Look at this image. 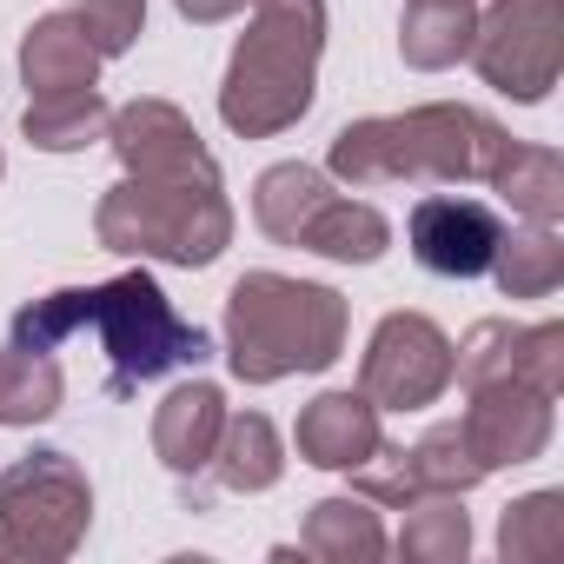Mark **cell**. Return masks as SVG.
<instances>
[{"instance_id": "1", "label": "cell", "mask_w": 564, "mask_h": 564, "mask_svg": "<svg viewBox=\"0 0 564 564\" xmlns=\"http://www.w3.org/2000/svg\"><path fill=\"white\" fill-rule=\"evenodd\" d=\"M100 333L107 359H113V392H133L173 366H199L206 359V333L186 326L166 293L153 286L147 272H127L113 286H94V293H54V300H34L14 313V346L28 352H54L61 339L74 333Z\"/></svg>"}, {"instance_id": "2", "label": "cell", "mask_w": 564, "mask_h": 564, "mask_svg": "<svg viewBox=\"0 0 564 564\" xmlns=\"http://www.w3.org/2000/svg\"><path fill=\"white\" fill-rule=\"evenodd\" d=\"M339 339H346V300L333 286H306V279H279V272H246L232 286V300H226V359L252 386L333 366Z\"/></svg>"}, {"instance_id": "3", "label": "cell", "mask_w": 564, "mask_h": 564, "mask_svg": "<svg viewBox=\"0 0 564 564\" xmlns=\"http://www.w3.org/2000/svg\"><path fill=\"white\" fill-rule=\"evenodd\" d=\"M505 133L471 107H419L405 120H359L333 140V173L352 186L392 180H491Z\"/></svg>"}, {"instance_id": "4", "label": "cell", "mask_w": 564, "mask_h": 564, "mask_svg": "<svg viewBox=\"0 0 564 564\" xmlns=\"http://www.w3.org/2000/svg\"><path fill=\"white\" fill-rule=\"evenodd\" d=\"M319 34H326L319 0H259V21L239 41L219 94V113L232 133H279L313 107Z\"/></svg>"}, {"instance_id": "5", "label": "cell", "mask_w": 564, "mask_h": 564, "mask_svg": "<svg viewBox=\"0 0 564 564\" xmlns=\"http://www.w3.org/2000/svg\"><path fill=\"white\" fill-rule=\"evenodd\" d=\"M232 232V213L219 199V180H127L100 206V239L113 252H153L173 265L219 259Z\"/></svg>"}, {"instance_id": "6", "label": "cell", "mask_w": 564, "mask_h": 564, "mask_svg": "<svg viewBox=\"0 0 564 564\" xmlns=\"http://www.w3.org/2000/svg\"><path fill=\"white\" fill-rule=\"evenodd\" d=\"M252 219L279 239V246H313L326 259H379L392 226L379 206L333 193L326 173L313 166H272L252 193Z\"/></svg>"}, {"instance_id": "7", "label": "cell", "mask_w": 564, "mask_h": 564, "mask_svg": "<svg viewBox=\"0 0 564 564\" xmlns=\"http://www.w3.org/2000/svg\"><path fill=\"white\" fill-rule=\"evenodd\" d=\"M0 551L21 557H61L74 551L87 524V478L74 471L67 452H34L0 478Z\"/></svg>"}, {"instance_id": "8", "label": "cell", "mask_w": 564, "mask_h": 564, "mask_svg": "<svg viewBox=\"0 0 564 564\" xmlns=\"http://www.w3.org/2000/svg\"><path fill=\"white\" fill-rule=\"evenodd\" d=\"M564 8L557 0H498L485 14V28H471V61L478 74L511 94V100H544L564 61Z\"/></svg>"}, {"instance_id": "9", "label": "cell", "mask_w": 564, "mask_h": 564, "mask_svg": "<svg viewBox=\"0 0 564 564\" xmlns=\"http://www.w3.org/2000/svg\"><path fill=\"white\" fill-rule=\"evenodd\" d=\"M445 386H452L445 333L419 313H392L372 333V352H366V399L379 412H412V405H432Z\"/></svg>"}, {"instance_id": "10", "label": "cell", "mask_w": 564, "mask_h": 564, "mask_svg": "<svg viewBox=\"0 0 564 564\" xmlns=\"http://www.w3.org/2000/svg\"><path fill=\"white\" fill-rule=\"evenodd\" d=\"M458 432H465V445H471V458L485 471L491 465H524L551 438V392L518 379V372L511 379H485V386H471V412H465Z\"/></svg>"}, {"instance_id": "11", "label": "cell", "mask_w": 564, "mask_h": 564, "mask_svg": "<svg viewBox=\"0 0 564 564\" xmlns=\"http://www.w3.org/2000/svg\"><path fill=\"white\" fill-rule=\"evenodd\" d=\"M405 232H412V259L425 272H438V279H478V272H491V252L505 239L498 213L485 199H465V193L419 199L412 219H405Z\"/></svg>"}, {"instance_id": "12", "label": "cell", "mask_w": 564, "mask_h": 564, "mask_svg": "<svg viewBox=\"0 0 564 564\" xmlns=\"http://www.w3.org/2000/svg\"><path fill=\"white\" fill-rule=\"evenodd\" d=\"M113 147H120V160H127L140 180H219L213 160H206V147H199V133H193V127L180 120V107H166V100L127 107V113L113 120Z\"/></svg>"}, {"instance_id": "13", "label": "cell", "mask_w": 564, "mask_h": 564, "mask_svg": "<svg viewBox=\"0 0 564 564\" xmlns=\"http://www.w3.org/2000/svg\"><path fill=\"white\" fill-rule=\"evenodd\" d=\"M300 452L326 471H352L379 452V405L366 392H326L300 419Z\"/></svg>"}, {"instance_id": "14", "label": "cell", "mask_w": 564, "mask_h": 564, "mask_svg": "<svg viewBox=\"0 0 564 564\" xmlns=\"http://www.w3.org/2000/svg\"><path fill=\"white\" fill-rule=\"evenodd\" d=\"M94 67H100V47L87 34L80 14H54L28 34L21 47V74L34 87V100H54V94H87L94 87Z\"/></svg>"}, {"instance_id": "15", "label": "cell", "mask_w": 564, "mask_h": 564, "mask_svg": "<svg viewBox=\"0 0 564 564\" xmlns=\"http://www.w3.org/2000/svg\"><path fill=\"white\" fill-rule=\"evenodd\" d=\"M219 425H226L219 392H213V386H180V392L160 405V419H153V445H160V458H166L173 471H199V465H213Z\"/></svg>"}, {"instance_id": "16", "label": "cell", "mask_w": 564, "mask_h": 564, "mask_svg": "<svg viewBox=\"0 0 564 564\" xmlns=\"http://www.w3.org/2000/svg\"><path fill=\"white\" fill-rule=\"evenodd\" d=\"M491 186L531 219V226H551L564 213V166L551 147H505V160L491 166Z\"/></svg>"}, {"instance_id": "17", "label": "cell", "mask_w": 564, "mask_h": 564, "mask_svg": "<svg viewBox=\"0 0 564 564\" xmlns=\"http://www.w3.org/2000/svg\"><path fill=\"white\" fill-rule=\"evenodd\" d=\"M405 61L412 67H452L471 47V0H405Z\"/></svg>"}, {"instance_id": "18", "label": "cell", "mask_w": 564, "mask_h": 564, "mask_svg": "<svg viewBox=\"0 0 564 564\" xmlns=\"http://www.w3.org/2000/svg\"><path fill=\"white\" fill-rule=\"evenodd\" d=\"M61 405V366L47 352L8 346L0 352V425H34Z\"/></svg>"}, {"instance_id": "19", "label": "cell", "mask_w": 564, "mask_h": 564, "mask_svg": "<svg viewBox=\"0 0 564 564\" xmlns=\"http://www.w3.org/2000/svg\"><path fill=\"white\" fill-rule=\"evenodd\" d=\"M491 272H498V286L511 300H544L557 279H564V246H557L551 226H531L524 239H498Z\"/></svg>"}, {"instance_id": "20", "label": "cell", "mask_w": 564, "mask_h": 564, "mask_svg": "<svg viewBox=\"0 0 564 564\" xmlns=\"http://www.w3.org/2000/svg\"><path fill=\"white\" fill-rule=\"evenodd\" d=\"M213 458H219V478H226L232 491H265V485L279 478V438H272V425H265L259 412L226 419Z\"/></svg>"}, {"instance_id": "21", "label": "cell", "mask_w": 564, "mask_h": 564, "mask_svg": "<svg viewBox=\"0 0 564 564\" xmlns=\"http://www.w3.org/2000/svg\"><path fill=\"white\" fill-rule=\"evenodd\" d=\"M107 120V100L87 87V94H54V100H28V140L47 147V153H67V147H87Z\"/></svg>"}, {"instance_id": "22", "label": "cell", "mask_w": 564, "mask_h": 564, "mask_svg": "<svg viewBox=\"0 0 564 564\" xmlns=\"http://www.w3.org/2000/svg\"><path fill=\"white\" fill-rule=\"evenodd\" d=\"M306 544L326 551V557H379V551H386L372 511L352 505V498H326V505L313 511V524H306Z\"/></svg>"}, {"instance_id": "23", "label": "cell", "mask_w": 564, "mask_h": 564, "mask_svg": "<svg viewBox=\"0 0 564 564\" xmlns=\"http://www.w3.org/2000/svg\"><path fill=\"white\" fill-rule=\"evenodd\" d=\"M557 538H564V498L557 491H538V498L511 505L505 511V531H498L505 557H551Z\"/></svg>"}, {"instance_id": "24", "label": "cell", "mask_w": 564, "mask_h": 564, "mask_svg": "<svg viewBox=\"0 0 564 564\" xmlns=\"http://www.w3.org/2000/svg\"><path fill=\"white\" fill-rule=\"evenodd\" d=\"M412 511H419V524L399 538L412 557H465V538H471V531H465V511H452V505H425V498H419Z\"/></svg>"}, {"instance_id": "25", "label": "cell", "mask_w": 564, "mask_h": 564, "mask_svg": "<svg viewBox=\"0 0 564 564\" xmlns=\"http://www.w3.org/2000/svg\"><path fill=\"white\" fill-rule=\"evenodd\" d=\"M140 14H147V0H87L80 21H87L100 61H107V54H127V41L140 34Z\"/></svg>"}, {"instance_id": "26", "label": "cell", "mask_w": 564, "mask_h": 564, "mask_svg": "<svg viewBox=\"0 0 564 564\" xmlns=\"http://www.w3.org/2000/svg\"><path fill=\"white\" fill-rule=\"evenodd\" d=\"M232 8H246V0H180V14H193V21H219Z\"/></svg>"}]
</instances>
